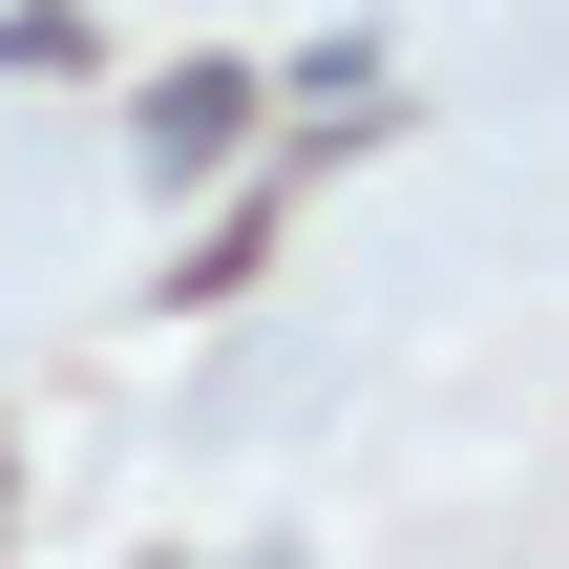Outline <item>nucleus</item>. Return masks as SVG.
Listing matches in <instances>:
<instances>
[{
    "label": "nucleus",
    "instance_id": "f257e3e1",
    "mask_svg": "<svg viewBox=\"0 0 569 569\" xmlns=\"http://www.w3.org/2000/svg\"><path fill=\"white\" fill-rule=\"evenodd\" d=\"M232 127H253V63H169L148 84V169H211Z\"/></svg>",
    "mask_w": 569,
    "mask_h": 569
}]
</instances>
